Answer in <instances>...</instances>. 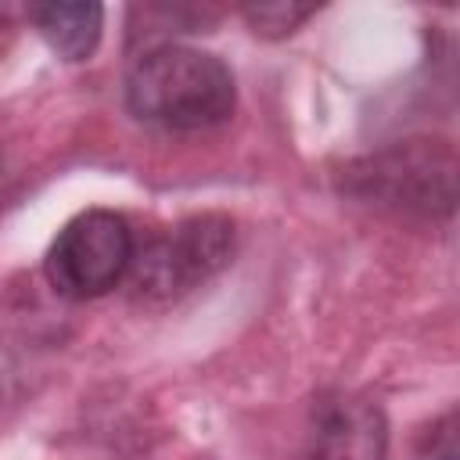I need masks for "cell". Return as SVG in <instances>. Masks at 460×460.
<instances>
[{
	"label": "cell",
	"mask_w": 460,
	"mask_h": 460,
	"mask_svg": "<svg viewBox=\"0 0 460 460\" xmlns=\"http://www.w3.org/2000/svg\"><path fill=\"white\" fill-rule=\"evenodd\" d=\"M122 97L133 119L158 129L194 133L234 115L237 86L234 72L216 54L183 43H158L129 65Z\"/></svg>",
	"instance_id": "cell-1"
},
{
	"label": "cell",
	"mask_w": 460,
	"mask_h": 460,
	"mask_svg": "<svg viewBox=\"0 0 460 460\" xmlns=\"http://www.w3.org/2000/svg\"><path fill=\"white\" fill-rule=\"evenodd\" d=\"M341 190L399 216H449L456 155L446 140H402L345 165Z\"/></svg>",
	"instance_id": "cell-2"
},
{
	"label": "cell",
	"mask_w": 460,
	"mask_h": 460,
	"mask_svg": "<svg viewBox=\"0 0 460 460\" xmlns=\"http://www.w3.org/2000/svg\"><path fill=\"white\" fill-rule=\"evenodd\" d=\"M234 255V223L226 216H187L133 252L129 298L147 309L180 302L208 284Z\"/></svg>",
	"instance_id": "cell-3"
},
{
	"label": "cell",
	"mask_w": 460,
	"mask_h": 460,
	"mask_svg": "<svg viewBox=\"0 0 460 460\" xmlns=\"http://www.w3.org/2000/svg\"><path fill=\"white\" fill-rule=\"evenodd\" d=\"M137 241L126 216L111 208H86L72 216L47 248L43 273L50 288L72 302L101 298L129 273Z\"/></svg>",
	"instance_id": "cell-4"
},
{
	"label": "cell",
	"mask_w": 460,
	"mask_h": 460,
	"mask_svg": "<svg viewBox=\"0 0 460 460\" xmlns=\"http://www.w3.org/2000/svg\"><path fill=\"white\" fill-rule=\"evenodd\" d=\"M388 417L359 392L327 388L309 402L298 460H385Z\"/></svg>",
	"instance_id": "cell-5"
},
{
	"label": "cell",
	"mask_w": 460,
	"mask_h": 460,
	"mask_svg": "<svg viewBox=\"0 0 460 460\" xmlns=\"http://www.w3.org/2000/svg\"><path fill=\"white\" fill-rule=\"evenodd\" d=\"M29 22L43 36V43L65 61H86L104 29L101 4H29Z\"/></svg>",
	"instance_id": "cell-6"
},
{
	"label": "cell",
	"mask_w": 460,
	"mask_h": 460,
	"mask_svg": "<svg viewBox=\"0 0 460 460\" xmlns=\"http://www.w3.org/2000/svg\"><path fill=\"white\" fill-rule=\"evenodd\" d=\"M316 7L309 4H284V0H273V4H255V7H244V22L252 25L255 36H266V40H280V36H291Z\"/></svg>",
	"instance_id": "cell-7"
},
{
	"label": "cell",
	"mask_w": 460,
	"mask_h": 460,
	"mask_svg": "<svg viewBox=\"0 0 460 460\" xmlns=\"http://www.w3.org/2000/svg\"><path fill=\"white\" fill-rule=\"evenodd\" d=\"M420 460H456V413L438 417L420 438Z\"/></svg>",
	"instance_id": "cell-8"
}]
</instances>
